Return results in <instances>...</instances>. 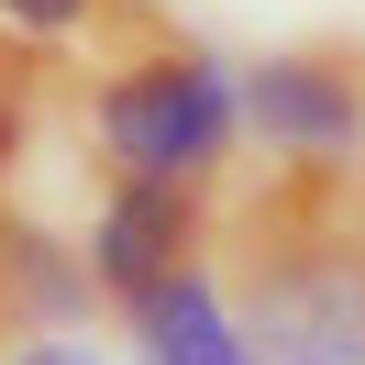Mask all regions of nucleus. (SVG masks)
Returning <instances> with one entry per match:
<instances>
[{
	"instance_id": "7",
	"label": "nucleus",
	"mask_w": 365,
	"mask_h": 365,
	"mask_svg": "<svg viewBox=\"0 0 365 365\" xmlns=\"http://www.w3.org/2000/svg\"><path fill=\"white\" fill-rule=\"evenodd\" d=\"M11 365H100V354H89V343H56V332H45V343H23Z\"/></svg>"
},
{
	"instance_id": "4",
	"label": "nucleus",
	"mask_w": 365,
	"mask_h": 365,
	"mask_svg": "<svg viewBox=\"0 0 365 365\" xmlns=\"http://www.w3.org/2000/svg\"><path fill=\"white\" fill-rule=\"evenodd\" d=\"M210 222H222V188L210 178H111L89 222V277L111 310H133L144 288H166L178 266H210Z\"/></svg>"
},
{
	"instance_id": "1",
	"label": "nucleus",
	"mask_w": 365,
	"mask_h": 365,
	"mask_svg": "<svg viewBox=\"0 0 365 365\" xmlns=\"http://www.w3.org/2000/svg\"><path fill=\"white\" fill-rule=\"evenodd\" d=\"M210 266L255 365H365V155H277L210 222Z\"/></svg>"
},
{
	"instance_id": "5",
	"label": "nucleus",
	"mask_w": 365,
	"mask_h": 365,
	"mask_svg": "<svg viewBox=\"0 0 365 365\" xmlns=\"http://www.w3.org/2000/svg\"><path fill=\"white\" fill-rule=\"evenodd\" d=\"M122 332H133V365H255L244 321L222 299V266H178L166 288H144Z\"/></svg>"
},
{
	"instance_id": "6",
	"label": "nucleus",
	"mask_w": 365,
	"mask_h": 365,
	"mask_svg": "<svg viewBox=\"0 0 365 365\" xmlns=\"http://www.w3.org/2000/svg\"><path fill=\"white\" fill-rule=\"evenodd\" d=\"M100 11H111V0H0V34H23V45H78V34H100Z\"/></svg>"
},
{
	"instance_id": "2",
	"label": "nucleus",
	"mask_w": 365,
	"mask_h": 365,
	"mask_svg": "<svg viewBox=\"0 0 365 365\" xmlns=\"http://www.w3.org/2000/svg\"><path fill=\"white\" fill-rule=\"evenodd\" d=\"M89 144L111 178H210L222 188L232 144H244V67L144 23V45L89 78Z\"/></svg>"
},
{
	"instance_id": "3",
	"label": "nucleus",
	"mask_w": 365,
	"mask_h": 365,
	"mask_svg": "<svg viewBox=\"0 0 365 365\" xmlns=\"http://www.w3.org/2000/svg\"><path fill=\"white\" fill-rule=\"evenodd\" d=\"M244 133L299 166L365 155V34H299L244 67Z\"/></svg>"
},
{
	"instance_id": "8",
	"label": "nucleus",
	"mask_w": 365,
	"mask_h": 365,
	"mask_svg": "<svg viewBox=\"0 0 365 365\" xmlns=\"http://www.w3.org/2000/svg\"><path fill=\"white\" fill-rule=\"evenodd\" d=\"M111 11H155V0H111Z\"/></svg>"
}]
</instances>
